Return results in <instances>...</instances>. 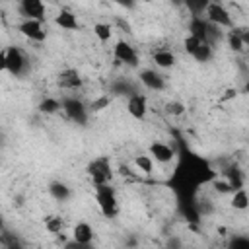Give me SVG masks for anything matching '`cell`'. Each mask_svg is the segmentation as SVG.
<instances>
[{"mask_svg":"<svg viewBox=\"0 0 249 249\" xmlns=\"http://www.w3.org/2000/svg\"><path fill=\"white\" fill-rule=\"evenodd\" d=\"M216 179V171L208 165L206 160H202L196 154H191L189 150H181V161L169 179V187L177 193L179 200H191L195 198L196 187L200 183H208Z\"/></svg>","mask_w":249,"mask_h":249,"instance_id":"obj_1","label":"cell"},{"mask_svg":"<svg viewBox=\"0 0 249 249\" xmlns=\"http://www.w3.org/2000/svg\"><path fill=\"white\" fill-rule=\"evenodd\" d=\"M25 54L21 53V49L18 47H8L2 54H0V68L8 70L12 76H21L25 70Z\"/></svg>","mask_w":249,"mask_h":249,"instance_id":"obj_2","label":"cell"},{"mask_svg":"<svg viewBox=\"0 0 249 249\" xmlns=\"http://www.w3.org/2000/svg\"><path fill=\"white\" fill-rule=\"evenodd\" d=\"M95 200H97L101 212H103L107 218H113V216L119 212L117 196H115V189H113L109 183L95 185Z\"/></svg>","mask_w":249,"mask_h":249,"instance_id":"obj_3","label":"cell"},{"mask_svg":"<svg viewBox=\"0 0 249 249\" xmlns=\"http://www.w3.org/2000/svg\"><path fill=\"white\" fill-rule=\"evenodd\" d=\"M183 47H185V53L191 54L196 62H208L210 56H212V45L208 41H204V39L195 37V35L185 37Z\"/></svg>","mask_w":249,"mask_h":249,"instance_id":"obj_4","label":"cell"},{"mask_svg":"<svg viewBox=\"0 0 249 249\" xmlns=\"http://www.w3.org/2000/svg\"><path fill=\"white\" fill-rule=\"evenodd\" d=\"M89 179L93 181V185H103V183H111L113 179V169H111V161L107 158H95L88 163L86 167Z\"/></svg>","mask_w":249,"mask_h":249,"instance_id":"obj_5","label":"cell"},{"mask_svg":"<svg viewBox=\"0 0 249 249\" xmlns=\"http://www.w3.org/2000/svg\"><path fill=\"white\" fill-rule=\"evenodd\" d=\"M62 109L66 113L68 119H72L78 124H86L88 121V111L84 107V103L78 97H64L62 99Z\"/></svg>","mask_w":249,"mask_h":249,"instance_id":"obj_6","label":"cell"},{"mask_svg":"<svg viewBox=\"0 0 249 249\" xmlns=\"http://www.w3.org/2000/svg\"><path fill=\"white\" fill-rule=\"evenodd\" d=\"M206 16H208V21H212L220 27H231L233 25L230 12L220 2H210V6L206 8Z\"/></svg>","mask_w":249,"mask_h":249,"instance_id":"obj_7","label":"cell"},{"mask_svg":"<svg viewBox=\"0 0 249 249\" xmlns=\"http://www.w3.org/2000/svg\"><path fill=\"white\" fill-rule=\"evenodd\" d=\"M18 29L21 31V35H25L31 41H39L41 43V41L47 39V31H43V25H41L39 19H23L18 25Z\"/></svg>","mask_w":249,"mask_h":249,"instance_id":"obj_8","label":"cell"},{"mask_svg":"<svg viewBox=\"0 0 249 249\" xmlns=\"http://www.w3.org/2000/svg\"><path fill=\"white\" fill-rule=\"evenodd\" d=\"M19 12L25 19H45V6L43 0H19Z\"/></svg>","mask_w":249,"mask_h":249,"instance_id":"obj_9","label":"cell"},{"mask_svg":"<svg viewBox=\"0 0 249 249\" xmlns=\"http://www.w3.org/2000/svg\"><path fill=\"white\" fill-rule=\"evenodd\" d=\"M115 58L123 64H128V66H136L138 64V54L134 51V47L126 41H117L115 45Z\"/></svg>","mask_w":249,"mask_h":249,"instance_id":"obj_10","label":"cell"},{"mask_svg":"<svg viewBox=\"0 0 249 249\" xmlns=\"http://www.w3.org/2000/svg\"><path fill=\"white\" fill-rule=\"evenodd\" d=\"M126 109H128V113H130L134 119L142 121V119L146 117V113H148V101H146V97H144V95L134 93V95H130V97H128Z\"/></svg>","mask_w":249,"mask_h":249,"instance_id":"obj_11","label":"cell"},{"mask_svg":"<svg viewBox=\"0 0 249 249\" xmlns=\"http://www.w3.org/2000/svg\"><path fill=\"white\" fill-rule=\"evenodd\" d=\"M148 152H150V156L156 158V161H160V163H167V161H171V160L175 158V150H173L171 146L163 144V142H152V144L148 146Z\"/></svg>","mask_w":249,"mask_h":249,"instance_id":"obj_12","label":"cell"},{"mask_svg":"<svg viewBox=\"0 0 249 249\" xmlns=\"http://www.w3.org/2000/svg\"><path fill=\"white\" fill-rule=\"evenodd\" d=\"M56 84H58L60 88H64V89H78V88L82 86V78H80L78 70L66 68V70H62V72L56 76Z\"/></svg>","mask_w":249,"mask_h":249,"instance_id":"obj_13","label":"cell"},{"mask_svg":"<svg viewBox=\"0 0 249 249\" xmlns=\"http://www.w3.org/2000/svg\"><path fill=\"white\" fill-rule=\"evenodd\" d=\"M138 78H140V82H142L148 89H156V91H160V89H163V86H165L163 76L158 74L156 70H142Z\"/></svg>","mask_w":249,"mask_h":249,"instance_id":"obj_14","label":"cell"},{"mask_svg":"<svg viewBox=\"0 0 249 249\" xmlns=\"http://www.w3.org/2000/svg\"><path fill=\"white\" fill-rule=\"evenodd\" d=\"M72 235H74V239H76L78 243L88 245V247H89V243L93 241V230H91V226L86 224V222L76 224L74 230H72Z\"/></svg>","mask_w":249,"mask_h":249,"instance_id":"obj_15","label":"cell"},{"mask_svg":"<svg viewBox=\"0 0 249 249\" xmlns=\"http://www.w3.org/2000/svg\"><path fill=\"white\" fill-rule=\"evenodd\" d=\"M54 23H56L58 27H62V29H70V31H74V29H78V27H80V23H78L76 16H74L70 10H60V12H58V16L54 18Z\"/></svg>","mask_w":249,"mask_h":249,"instance_id":"obj_16","label":"cell"},{"mask_svg":"<svg viewBox=\"0 0 249 249\" xmlns=\"http://www.w3.org/2000/svg\"><path fill=\"white\" fill-rule=\"evenodd\" d=\"M224 175H226L228 183L231 185V193L237 191V189H243V175H241V171H239L237 165H233V163L228 165V167L224 169Z\"/></svg>","mask_w":249,"mask_h":249,"instance_id":"obj_17","label":"cell"},{"mask_svg":"<svg viewBox=\"0 0 249 249\" xmlns=\"http://www.w3.org/2000/svg\"><path fill=\"white\" fill-rule=\"evenodd\" d=\"M206 23L208 19H202L200 16H193V19L189 21V35H195L198 39H204L206 41Z\"/></svg>","mask_w":249,"mask_h":249,"instance_id":"obj_18","label":"cell"},{"mask_svg":"<svg viewBox=\"0 0 249 249\" xmlns=\"http://www.w3.org/2000/svg\"><path fill=\"white\" fill-rule=\"evenodd\" d=\"M111 91H113L115 95H126V97H130V95L138 93V91H136V88H134L128 80H115V82L111 84Z\"/></svg>","mask_w":249,"mask_h":249,"instance_id":"obj_19","label":"cell"},{"mask_svg":"<svg viewBox=\"0 0 249 249\" xmlns=\"http://www.w3.org/2000/svg\"><path fill=\"white\" fill-rule=\"evenodd\" d=\"M49 193H51L53 198L62 200V202L68 200V196H70V189H68V185L62 183V181H53V183L49 185Z\"/></svg>","mask_w":249,"mask_h":249,"instance_id":"obj_20","label":"cell"},{"mask_svg":"<svg viewBox=\"0 0 249 249\" xmlns=\"http://www.w3.org/2000/svg\"><path fill=\"white\" fill-rule=\"evenodd\" d=\"M152 58L160 68H171L175 64V54L171 51H154Z\"/></svg>","mask_w":249,"mask_h":249,"instance_id":"obj_21","label":"cell"},{"mask_svg":"<svg viewBox=\"0 0 249 249\" xmlns=\"http://www.w3.org/2000/svg\"><path fill=\"white\" fill-rule=\"evenodd\" d=\"M230 204L235 210H245V208H249V195L243 189H237V191H233V196H231Z\"/></svg>","mask_w":249,"mask_h":249,"instance_id":"obj_22","label":"cell"},{"mask_svg":"<svg viewBox=\"0 0 249 249\" xmlns=\"http://www.w3.org/2000/svg\"><path fill=\"white\" fill-rule=\"evenodd\" d=\"M183 6H187V10L193 16H200L210 6V0H183Z\"/></svg>","mask_w":249,"mask_h":249,"instance_id":"obj_23","label":"cell"},{"mask_svg":"<svg viewBox=\"0 0 249 249\" xmlns=\"http://www.w3.org/2000/svg\"><path fill=\"white\" fill-rule=\"evenodd\" d=\"M58 109H62V103L56 101V99H53V97H45V99L39 103V111H41V113H47V115H53V113H56Z\"/></svg>","mask_w":249,"mask_h":249,"instance_id":"obj_24","label":"cell"},{"mask_svg":"<svg viewBox=\"0 0 249 249\" xmlns=\"http://www.w3.org/2000/svg\"><path fill=\"white\" fill-rule=\"evenodd\" d=\"M220 39H222L220 25H216V23L208 21V23H206V41H208L210 45H214V43H220Z\"/></svg>","mask_w":249,"mask_h":249,"instance_id":"obj_25","label":"cell"},{"mask_svg":"<svg viewBox=\"0 0 249 249\" xmlns=\"http://www.w3.org/2000/svg\"><path fill=\"white\" fill-rule=\"evenodd\" d=\"M93 33H95V37H97L101 43H107V41L111 39V35H113L111 27H109L107 23H95V25H93Z\"/></svg>","mask_w":249,"mask_h":249,"instance_id":"obj_26","label":"cell"},{"mask_svg":"<svg viewBox=\"0 0 249 249\" xmlns=\"http://www.w3.org/2000/svg\"><path fill=\"white\" fill-rule=\"evenodd\" d=\"M45 226H47V231H51V233H60L62 228H64V222H62V218H58V216H47V218H45Z\"/></svg>","mask_w":249,"mask_h":249,"instance_id":"obj_27","label":"cell"},{"mask_svg":"<svg viewBox=\"0 0 249 249\" xmlns=\"http://www.w3.org/2000/svg\"><path fill=\"white\" fill-rule=\"evenodd\" d=\"M134 163H136V167H138L142 173H146V175H150L152 169H154V163H152V158H150V156H136Z\"/></svg>","mask_w":249,"mask_h":249,"instance_id":"obj_28","label":"cell"},{"mask_svg":"<svg viewBox=\"0 0 249 249\" xmlns=\"http://www.w3.org/2000/svg\"><path fill=\"white\" fill-rule=\"evenodd\" d=\"M226 39H228V47H230V49H231L233 53H241V51L245 49L243 41H241V39H239V35H235L233 31H230Z\"/></svg>","mask_w":249,"mask_h":249,"instance_id":"obj_29","label":"cell"},{"mask_svg":"<svg viewBox=\"0 0 249 249\" xmlns=\"http://www.w3.org/2000/svg\"><path fill=\"white\" fill-rule=\"evenodd\" d=\"M109 105H111V97L109 95H101V97H97V99L91 101V111L93 113H99V111L107 109Z\"/></svg>","mask_w":249,"mask_h":249,"instance_id":"obj_30","label":"cell"},{"mask_svg":"<svg viewBox=\"0 0 249 249\" xmlns=\"http://www.w3.org/2000/svg\"><path fill=\"white\" fill-rule=\"evenodd\" d=\"M165 113H167V115H173V117H179V115L185 113V105L179 103V101H169V103L165 105Z\"/></svg>","mask_w":249,"mask_h":249,"instance_id":"obj_31","label":"cell"},{"mask_svg":"<svg viewBox=\"0 0 249 249\" xmlns=\"http://www.w3.org/2000/svg\"><path fill=\"white\" fill-rule=\"evenodd\" d=\"M212 185H214V191H216V193H220V195L231 193V185L228 183V179H226V181H222V179H214V181H212Z\"/></svg>","mask_w":249,"mask_h":249,"instance_id":"obj_32","label":"cell"},{"mask_svg":"<svg viewBox=\"0 0 249 249\" xmlns=\"http://www.w3.org/2000/svg\"><path fill=\"white\" fill-rule=\"evenodd\" d=\"M230 247L231 249H249V237L245 235H237L230 241Z\"/></svg>","mask_w":249,"mask_h":249,"instance_id":"obj_33","label":"cell"},{"mask_svg":"<svg viewBox=\"0 0 249 249\" xmlns=\"http://www.w3.org/2000/svg\"><path fill=\"white\" fill-rule=\"evenodd\" d=\"M235 35H239V39L243 41L245 47H249V27H233L231 29Z\"/></svg>","mask_w":249,"mask_h":249,"instance_id":"obj_34","label":"cell"},{"mask_svg":"<svg viewBox=\"0 0 249 249\" xmlns=\"http://www.w3.org/2000/svg\"><path fill=\"white\" fill-rule=\"evenodd\" d=\"M121 8H124V10H132L134 6H136V0H115Z\"/></svg>","mask_w":249,"mask_h":249,"instance_id":"obj_35","label":"cell"},{"mask_svg":"<svg viewBox=\"0 0 249 249\" xmlns=\"http://www.w3.org/2000/svg\"><path fill=\"white\" fill-rule=\"evenodd\" d=\"M117 25L124 31V33H132V27H130V23L128 21H124V19H121V18H117Z\"/></svg>","mask_w":249,"mask_h":249,"instance_id":"obj_36","label":"cell"},{"mask_svg":"<svg viewBox=\"0 0 249 249\" xmlns=\"http://www.w3.org/2000/svg\"><path fill=\"white\" fill-rule=\"evenodd\" d=\"M235 95H237V89L230 88V89H226V95L222 97V101H226V99H231V97H235Z\"/></svg>","mask_w":249,"mask_h":249,"instance_id":"obj_37","label":"cell"},{"mask_svg":"<svg viewBox=\"0 0 249 249\" xmlns=\"http://www.w3.org/2000/svg\"><path fill=\"white\" fill-rule=\"evenodd\" d=\"M167 247H181V241L173 237V239H169V241H167Z\"/></svg>","mask_w":249,"mask_h":249,"instance_id":"obj_38","label":"cell"},{"mask_svg":"<svg viewBox=\"0 0 249 249\" xmlns=\"http://www.w3.org/2000/svg\"><path fill=\"white\" fill-rule=\"evenodd\" d=\"M173 6H183V0H169Z\"/></svg>","mask_w":249,"mask_h":249,"instance_id":"obj_39","label":"cell"},{"mask_svg":"<svg viewBox=\"0 0 249 249\" xmlns=\"http://www.w3.org/2000/svg\"><path fill=\"white\" fill-rule=\"evenodd\" d=\"M243 91H245V93H249V80L245 82V86H243Z\"/></svg>","mask_w":249,"mask_h":249,"instance_id":"obj_40","label":"cell"}]
</instances>
